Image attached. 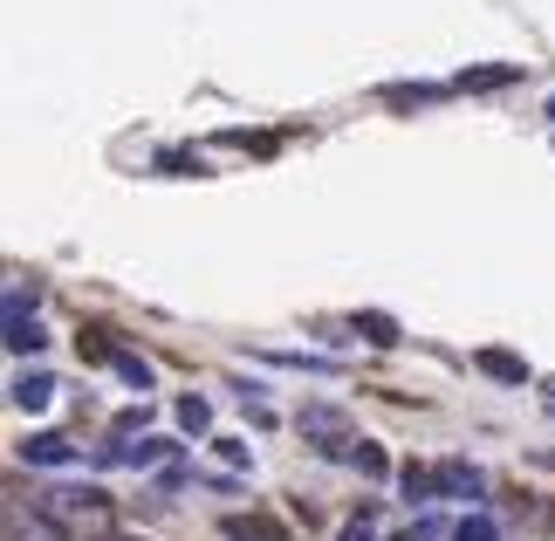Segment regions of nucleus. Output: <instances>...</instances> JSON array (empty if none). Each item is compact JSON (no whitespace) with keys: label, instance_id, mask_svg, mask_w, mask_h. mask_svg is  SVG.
I'll list each match as a JSON object with an SVG mask.
<instances>
[{"label":"nucleus","instance_id":"10","mask_svg":"<svg viewBox=\"0 0 555 541\" xmlns=\"http://www.w3.org/2000/svg\"><path fill=\"white\" fill-rule=\"evenodd\" d=\"M521 69L515 62H501V69H474V76H460V90H501V82H515Z\"/></svg>","mask_w":555,"mask_h":541},{"label":"nucleus","instance_id":"1","mask_svg":"<svg viewBox=\"0 0 555 541\" xmlns=\"http://www.w3.org/2000/svg\"><path fill=\"white\" fill-rule=\"evenodd\" d=\"M103 507H111V493H103V487H55V493H41V501H35V514L49 528H69V521L103 514Z\"/></svg>","mask_w":555,"mask_h":541},{"label":"nucleus","instance_id":"19","mask_svg":"<svg viewBox=\"0 0 555 541\" xmlns=\"http://www.w3.org/2000/svg\"><path fill=\"white\" fill-rule=\"evenodd\" d=\"M111 541H138V534H111Z\"/></svg>","mask_w":555,"mask_h":541},{"label":"nucleus","instance_id":"7","mask_svg":"<svg viewBox=\"0 0 555 541\" xmlns=\"http://www.w3.org/2000/svg\"><path fill=\"white\" fill-rule=\"evenodd\" d=\"M357 336L377 343V350H391V343H398V322H391V315H377V309H364V315H357Z\"/></svg>","mask_w":555,"mask_h":541},{"label":"nucleus","instance_id":"6","mask_svg":"<svg viewBox=\"0 0 555 541\" xmlns=\"http://www.w3.org/2000/svg\"><path fill=\"white\" fill-rule=\"evenodd\" d=\"M21 452H28L35 466H69V439H55V431H35V439L21 446Z\"/></svg>","mask_w":555,"mask_h":541},{"label":"nucleus","instance_id":"14","mask_svg":"<svg viewBox=\"0 0 555 541\" xmlns=\"http://www.w3.org/2000/svg\"><path fill=\"white\" fill-rule=\"evenodd\" d=\"M158 165H165V171H179V179H185V171H199V158H192V151H165Z\"/></svg>","mask_w":555,"mask_h":541},{"label":"nucleus","instance_id":"12","mask_svg":"<svg viewBox=\"0 0 555 541\" xmlns=\"http://www.w3.org/2000/svg\"><path fill=\"white\" fill-rule=\"evenodd\" d=\"M179 425H185V431H206V425H212L206 398H179Z\"/></svg>","mask_w":555,"mask_h":541},{"label":"nucleus","instance_id":"8","mask_svg":"<svg viewBox=\"0 0 555 541\" xmlns=\"http://www.w3.org/2000/svg\"><path fill=\"white\" fill-rule=\"evenodd\" d=\"M439 493H487V480H480V473L474 466H439Z\"/></svg>","mask_w":555,"mask_h":541},{"label":"nucleus","instance_id":"11","mask_svg":"<svg viewBox=\"0 0 555 541\" xmlns=\"http://www.w3.org/2000/svg\"><path fill=\"white\" fill-rule=\"evenodd\" d=\"M117 371H124V384H138V391H152V363H144V357L117 350Z\"/></svg>","mask_w":555,"mask_h":541},{"label":"nucleus","instance_id":"5","mask_svg":"<svg viewBox=\"0 0 555 541\" xmlns=\"http://www.w3.org/2000/svg\"><path fill=\"white\" fill-rule=\"evenodd\" d=\"M302 431H309V439H344V411H330V404H302Z\"/></svg>","mask_w":555,"mask_h":541},{"label":"nucleus","instance_id":"4","mask_svg":"<svg viewBox=\"0 0 555 541\" xmlns=\"http://www.w3.org/2000/svg\"><path fill=\"white\" fill-rule=\"evenodd\" d=\"M49 398H55V377H41V371H21V377H14V404H21V411H41Z\"/></svg>","mask_w":555,"mask_h":541},{"label":"nucleus","instance_id":"2","mask_svg":"<svg viewBox=\"0 0 555 541\" xmlns=\"http://www.w3.org/2000/svg\"><path fill=\"white\" fill-rule=\"evenodd\" d=\"M220 534H227V541H288V528L268 521V514H227Z\"/></svg>","mask_w":555,"mask_h":541},{"label":"nucleus","instance_id":"18","mask_svg":"<svg viewBox=\"0 0 555 541\" xmlns=\"http://www.w3.org/2000/svg\"><path fill=\"white\" fill-rule=\"evenodd\" d=\"M398 541H425V534H398Z\"/></svg>","mask_w":555,"mask_h":541},{"label":"nucleus","instance_id":"16","mask_svg":"<svg viewBox=\"0 0 555 541\" xmlns=\"http://www.w3.org/2000/svg\"><path fill=\"white\" fill-rule=\"evenodd\" d=\"M344 541H377V534H371V528H357V521H350V528H344Z\"/></svg>","mask_w":555,"mask_h":541},{"label":"nucleus","instance_id":"9","mask_svg":"<svg viewBox=\"0 0 555 541\" xmlns=\"http://www.w3.org/2000/svg\"><path fill=\"white\" fill-rule=\"evenodd\" d=\"M357 473H364V480H384V473H391V460H384V446H371V439H357Z\"/></svg>","mask_w":555,"mask_h":541},{"label":"nucleus","instance_id":"15","mask_svg":"<svg viewBox=\"0 0 555 541\" xmlns=\"http://www.w3.org/2000/svg\"><path fill=\"white\" fill-rule=\"evenodd\" d=\"M404 493H412V501H425V493H433V480H425L418 466H404Z\"/></svg>","mask_w":555,"mask_h":541},{"label":"nucleus","instance_id":"13","mask_svg":"<svg viewBox=\"0 0 555 541\" xmlns=\"http://www.w3.org/2000/svg\"><path fill=\"white\" fill-rule=\"evenodd\" d=\"M453 541H494V521H487V514H474V521L453 528Z\"/></svg>","mask_w":555,"mask_h":541},{"label":"nucleus","instance_id":"3","mask_svg":"<svg viewBox=\"0 0 555 541\" xmlns=\"http://www.w3.org/2000/svg\"><path fill=\"white\" fill-rule=\"evenodd\" d=\"M474 363H480L487 377H501V384H528V363H521L515 350H480Z\"/></svg>","mask_w":555,"mask_h":541},{"label":"nucleus","instance_id":"20","mask_svg":"<svg viewBox=\"0 0 555 541\" xmlns=\"http://www.w3.org/2000/svg\"><path fill=\"white\" fill-rule=\"evenodd\" d=\"M548 117H555V103H548Z\"/></svg>","mask_w":555,"mask_h":541},{"label":"nucleus","instance_id":"17","mask_svg":"<svg viewBox=\"0 0 555 541\" xmlns=\"http://www.w3.org/2000/svg\"><path fill=\"white\" fill-rule=\"evenodd\" d=\"M548 411H555V384H548Z\"/></svg>","mask_w":555,"mask_h":541}]
</instances>
